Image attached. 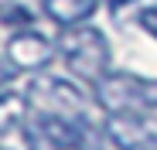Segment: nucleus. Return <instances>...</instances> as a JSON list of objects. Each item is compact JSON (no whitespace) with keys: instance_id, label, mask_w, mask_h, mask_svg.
I'll return each instance as SVG.
<instances>
[{"instance_id":"nucleus-1","label":"nucleus","mask_w":157,"mask_h":150,"mask_svg":"<svg viewBox=\"0 0 157 150\" xmlns=\"http://www.w3.org/2000/svg\"><path fill=\"white\" fill-rule=\"evenodd\" d=\"M58 51L68 65V72L82 82H99L109 68V44L102 38V31L89 28V24H75V28H65Z\"/></svg>"},{"instance_id":"nucleus-2","label":"nucleus","mask_w":157,"mask_h":150,"mask_svg":"<svg viewBox=\"0 0 157 150\" xmlns=\"http://www.w3.org/2000/svg\"><path fill=\"white\" fill-rule=\"evenodd\" d=\"M96 99L106 113H123V109H150L157 106V82L140 79V75H102L96 82Z\"/></svg>"},{"instance_id":"nucleus-3","label":"nucleus","mask_w":157,"mask_h":150,"mask_svg":"<svg viewBox=\"0 0 157 150\" xmlns=\"http://www.w3.org/2000/svg\"><path fill=\"white\" fill-rule=\"evenodd\" d=\"M28 103L38 113H58V116H86L89 99L82 89H75V82L58 79V75H44L28 85Z\"/></svg>"},{"instance_id":"nucleus-4","label":"nucleus","mask_w":157,"mask_h":150,"mask_svg":"<svg viewBox=\"0 0 157 150\" xmlns=\"http://www.w3.org/2000/svg\"><path fill=\"white\" fill-rule=\"evenodd\" d=\"M106 137L116 150H157V130L147 109L106 113Z\"/></svg>"},{"instance_id":"nucleus-5","label":"nucleus","mask_w":157,"mask_h":150,"mask_svg":"<svg viewBox=\"0 0 157 150\" xmlns=\"http://www.w3.org/2000/svg\"><path fill=\"white\" fill-rule=\"evenodd\" d=\"M7 65L17 68V72H38L44 68L51 58H55V44H51L48 38H41L38 31H28L21 28L10 41H7Z\"/></svg>"},{"instance_id":"nucleus-6","label":"nucleus","mask_w":157,"mask_h":150,"mask_svg":"<svg viewBox=\"0 0 157 150\" xmlns=\"http://www.w3.org/2000/svg\"><path fill=\"white\" fill-rule=\"evenodd\" d=\"M99 4L102 0H44V14L55 24H62V28H75L89 14H96Z\"/></svg>"},{"instance_id":"nucleus-7","label":"nucleus","mask_w":157,"mask_h":150,"mask_svg":"<svg viewBox=\"0 0 157 150\" xmlns=\"http://www.w3.org/2000/svg\"><path fill=\"white\" fill-rule=\"evenodd\" d=\"M28 106H31L28 96H21V92H4V89H0V133L14 130L17 123L24 119Z\"/></svg>"},{"instance_id":"nucleus-8","label":"nucleus","mask_w":157,"mask_h":150,"mask_svg":"<svg viewBox=\"0 0 157 150\" xmlns=\"http://www.w3.org/2000/svg\"><path fill=\"white\" fill-rule=\"evenodd\" d=\"M0 24H10V28H28V24H31V14L24 10V7H17L14 0H4V4H0Z\"/></svg>"},{"instance_id":"nucleus-9","label":"nucleus","mask_w":157,"mask_h":150,"mask_svg":"<svg viewBox=\"0 0 157 150\" xmlns=\"http://www.w3.org/2000/svg\"><path fill=\"white\" fill-rule=\"evenodd\" d=\"M137 24H140L150 38H157V7H144L140 17H137Z\"/></svg>"},{"instance_id":"nucleus-10","label":"nucleus","mask_w":157,"mask_h":150,"mask_svg":"<svg viewBox=\"0 0 157 150\" xmlns=\"http://www.w3.org/2000/svg\"><path fill=\"white\" fill-rule=\"evenodd\" d=\"M7 79H10V68H7L4 62H0V89H4V82H7Z\"/></svg>"}]
</instances>
